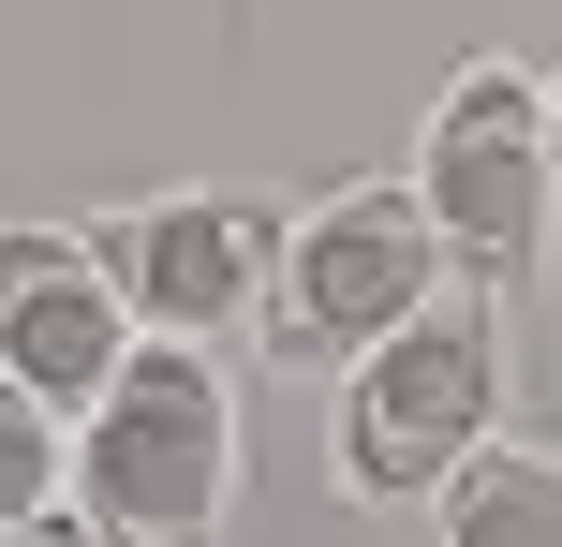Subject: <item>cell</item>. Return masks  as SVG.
Returning <instances> with one entry per match:
<instances>
[{"mask_svg":"<svg viewBox=\"0 0 562 547\" xmlns=\"http://www.w3.org/2000/svg\"><path fill=\"white\" fill-rule=\"evenodd\" d=\"M445 547H562V459L548 444H474V459L429 489Z\"/></svg>","mask_w":562,"mask_h":547,"instance_id":"cell-7","label":"cell"},{"mask_svg":"<svg viewBox=\"0 0 562 547\" xmlns=\"http://www.w3.org/2000/svg\"><path fill=\"white\" fill-rule=\"evenodd\" d=\"M134 341L148 326H134V296H119V266L89 252V237H59V223L0 237V371H15L45 414H89Z\"/></svg>","mask_w":562,"mask_h":547,"instance_id":"cell-6","label":"cell"},{"mask_svg":"<svg viewBox=\"0 0 562 547\" xmlns=\"http://www.w3.org/2000/svg\"><path fill=\"white\" fill-rule=\"evenodd\" d=\"M89 252L119 266L148 341H223V326L267 311V266H281V207L267 193H148V207H104Z\"/></svg>","mask_w":562,"mask_h":547,"instance_id":"cell-5","label":"cell"},{"mask_svg":"<svg viewBox=\"0 0 562 547\" xmlns=\"http://www.w3.org/2000/svg\"><path fill=\"white\" fill-rule=\"evenodd\" d=\"M445 282H459V252H445V223L415 207V178H356V193H326V207H296V223H281L252 355H267V371L340 385L385 326H415Z\"/></svg>","mask_w":562,"mask_h":547,"instance_id":"cell-3","label":"cell"},{"mask_svg":"<svg viewBox=\"0 0 562 547\" xmlns=\"http://www.w3.org/2000/svg\"><path fill=\"white\" fill-rule=\"evenodd\" d=\"M75 518L104 547H223L237 518V385L207 341H134L75 414Z\"/></svg>","mask_w":562,"mask_h":547,"instance_id":"cell-2","label":"cell"},{"mask_svg":"<svg viewBox=\"0 0 562 547\" xmlns=\"http://www.w3.org/2000/svg\"><path fill=\"white\" fill-rule=\"evenodd\" d=\"M0 547H104V533H89L75 503H59V518H15V533H0Z\"/></svg>","mask_w":562,"mask_h":547,"instance_id":"cell-9","label":"cell"},{"mask_svg":"<svg viewBox=\"0 0 562 547\" xmlns=\"http://www.w3.org/2000/svg\"><path fill=\"white\" fill-rule=\"evenodd\" d=\"M59 503H75V414H45L15 371H0V533L59 518Z\"/></svg>","mask_w":562,"mask_h":547,"instance_id":"cell-8","label":"cell"},{"mask_svg":"<svg viewBox=\"0 0 562 547\" xmlns=\"http://www.w3.org/2000/svg\"><path fill=\"white\" fill-rule=\"evenodd\" d=\"M504 400H518L504 296L445 282L415 326H385V341L326 385V489L340 503H429L474 444H504Z\"/></svg>","mask_w":562,"mask_h":547,"instance_id":"cell-1","label":"cell"},{"mask_svg":"<svg viewBox=\"0 0 562 547\" xmlns=\"http://www.w3.org/2000/svg\"><path fill=\"white\" fill-rule=\"evenodd\" d=\"M548 148H562V75H548Z\"/></svg>","mask_w":562,"mask_h":547,"instance_id":"cell-10","label":"cell"},{"mask_svg":"<svg viewBox=\"0 0 562 547\" xmlns=\"http://www.w3.org/2000/svg\"><path fill=\"white\" fill-rule=\"evenodd\" d=\"M548 266H562V252H548Z\"/></svg>","mask_w":562,"mask_h":547,"instance_id":"cell-11","label":"cell"},{"mask_svg":"<svg viewBox=\"0 0 562 547\" xmlns=\"http://www.w3.org/2000/svg\"><path fill=\"white\" fill-rule=\"evenodd\" d=\"M415 207L445 223L459 282H533V266L562 252V148H548V75H518V59H459L445 104H429L415 134Z\"/></svg>","mask_w":562,"mask_h":547,"instance_id":"cell-4","label":"cell"}]
</instances>
